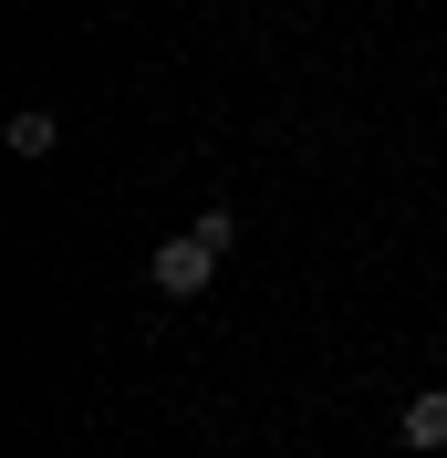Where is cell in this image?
Returning a JSON list of instances; mask_svg holds the SVG:
<instances>
[{
	"label": "cell",
	"mask_w": 447,
	"mask_h": 458,
	"mask_svg": "<svg viewBox=\"0 0 447 458\" xmlns=\"http://www.w3.org/2000/svg\"><path fill=\"white\" fill-rule=\"evenodd\" d=\"M188 229H198V240H208V250H219V260H229V240H240V219H229V208H198Z\"/></svg>",
	"instance_id": "277c9868"
},
{
	"label": "cell",
	"mask_w": 447,
	"mask_h": 458,
	"mask_svg": "<svg viewBox=\"0 0 447 458\" xmlns=\"http://www.w3.org/2000/svg\"><path fill=\"white\" fill-rule=\"evenodd\" d=\"M146 282L167 292V302H198V292L219 282V250H208L198 229H177V240H156V250H146Z\"/></svg>",
	"instance_id": "6da1fadb"
},
{
	"label": "cell",
	"mask_w": 447,
	"mask_h": 458,
	"mask_svg": "<svg viewBox=\"0 0 447 458\" xmlns=\"http://www.w3.org/2000/svg\"><path fill=\"white\" fill-rule=\"evenodd\" d=\"M0 136H11V157H53V146H63V114H53V105H21Z\"/></svg>",
	"instance_id": "7a4b0ae2"
},
{
	"label": "cell",
	"mask_w": 447,
	"mask_h": 458,
	"mask_svg": "<svg viewBox=\"0 0 447 458\" xmlns=\"http://www.w3.org/2000/svg\"><path fill=\"white\" fill-rule=\"evenodd\" d=\"M395 437H406V448H447V386L406 406V417H395Z\"/></svg>",
	"instance_id": "3957f363"
}]
</instances>
